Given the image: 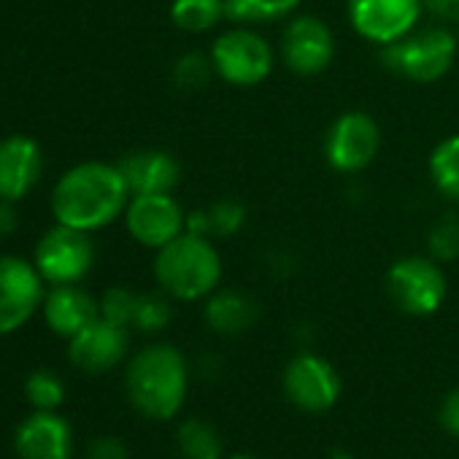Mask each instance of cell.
I'll list each match as a JSON object with an SVG mask.
<instances>
[{
  "instance_id": "cell-1",
  "label": "cell",
  "mask_w": 459,
  "mask_h": 459,
  "mask_svg": "<svg viewBox=\"0 0 459 459\" xmlns=\"http://www.w3.org/2000/svg\"><path fill=\"white\" fill-rule=\"evenodd\" d=\"M130 197L133 195L119 165L90 160L68 168L57 178L49 205L55 221L84 233H98L125 213Z\"/></svg>"
},
{
  "instance_id": "cell-2",
  "label": "cell",
  "mask_w": 459,
  "mask_h": 459,
  "mask_svg": "<svg viewBox=\"0 0 459 459\" xmlns=\"http://www.w3.org/2000/svg\"><path fill=\"white\" fill-rule=\"evenodd\" d=\"M125 386L138 413L154 421H168L186 400L189 365L176 346L152 343L130 359Z\"/></svg>"
},
{
  "instance_id": "cell-3",
  "label": "cell",
  "mask_w": 459,
  "mask_h": 459,
  "mask_svg": "<svg viewBox=\"0 0 459 459\" xmlns=\"http://www.w3.org/2000/svg\"><path fill=\"white\" fill-rule=\"evenodd\" d=\"M154 279L165 295L181 303H195L219 290L221 257L211 238L184 233L168 247L157 249Z\"/></svg>"
},
{
  "instance_id": "cell-4",
  "label": "cell",
  "mask_w": 459,
  "mask_h": 459,
  "mask_svg": "<svg viewBox=\"0 0 459 459\" xmlns=\"http://www.w3.org/2000/svg\"><path fill=\"white\" fill-rule=\"evenodd\" d=\"M459 41L448 28L411 30L400 41L381 47V65L416 84L440 82L456 63Z\"/></svg>"
},
{
  "instance_id": "cell-5",
  "label": "cell",
  "mask_w": 459,
  "mask_h": 459,
  "mask_svg": "<svg viewBox=\"0 0 459 459\" xmlns=\"http://www.w3.org/2000/svg\"><path fill=\"white\" fill-rule=\"evenodd\" d=\"M211 63L221 82L233 87H257L263 84L276 63L273 47L249 25L230 28L216 36L211 44Z\"/></svg>"
},
{
  "instance_id": "cell-6",
  "label": "cell",
  "mask_w": 459,
  "mask_h": 459,
  "mask_svg": "<svg viewBox=\"0 0 459 459\" xmlns=\"http://www.w3.org/2000/svg\"><path fill=\"white\" fill-rule=\"evenodd\" d=\"M392 306L408 316H432L448 292L446 273L432 257H403L384 279Z\"/></svg>"
},
{
  "instance_id": "cell-7",
  "label": "cell",
  "mask_w": 459,
  "mask_h": 459,
  "mask_svg": "<svg viewBox=\"0 0 459 459\" xmlns=\"http://www.w3.org/2000/svg\"><path fill=\"white\" fill-rule=\"evenodd\" d=\"M33 265L52 287L84 281L95 265L92 233L55 221V227L47 230L33 249Z\"/></svg>"
},
{
  "instance_id": "cell-8",
  "label": "cell",
  "mask_w": 459,
  "mask_h": 459,
  "mask_svg": "<svg viewBox=\"0 0 459 459\" xmlns=\"http://www.w3.org/2000/svg\"><path fill=\"white\" fill-rule=\"evenodd\" d=\"M44 287L33 260L0 255V335H12L33 319L44 306Z\"/></svg>"
},
{
  "instance_id": "cell-9",
  "label": "cell",
  "mask_w": 459,
  "mask_h": 459,
  "mask_svg": "<svg viewBox=\"0 0 459 459\" xmlns=\"http://www.w3.org/2000/svg\"><path fill=\"white\" fill-rule=\"evenodd\" d=\"M381 130L378 122L365 111L341 114L325 135V157L333 170L343 176L362 173L378 157Z\"/></svg>"
},
{
  "instance_id": "cell-10",
  "label": "cell",
  "mask_w": 459,
  "mask_h": 459,
  "mask_svg": "<svg viewBox=\"0 0 459 459\" xmlns=\"http://www.w3.org/2000/svg\"><path fill=\"white\" fill-rule=\"evenodd\" d=\"M281 386L290 403L306 413L330 411L341 400V392H343L338 370L314 351H300L287 362Z\"/></svg>"
},
{
  "instance_id": "cell-11",
  "label": "cell",
  "mask_w": 459,
  "mask_h": 459,
  "mask_svg": "<svg viewBox=\"0 0 459 459\" xmlns=\"http://www.w3.org/2000/svg\"><path fill=\"white\" fill-rule=\"evenodd\" d=\"M122 219H125L130 238L154 252L168 247L186 230V213L176 203L173 192L133 195Z\"/></svg>"
},
{
  "instance_id": "cell-12",
  "label": "cell",
  "mask_w": 459,
  "mask_h": 459,
  "mask_svg": "<svg viewBox=\"0 0 459 459\" xmlns=\"http://www.w3.org/2000/svg\"><path fill=\"white\" fill-rule=\"evenodd\" d=\"M421 0H346L351 28L370 44L386 47L400 41L421 17Z\"/></svg>"
},
{
  "instance_id": "cell-13",
  "label": "cell",
  "mask_w": 459,
  "mask_h": 459,
  "mask_svg": "<svg viewBox=\"0 0 459 459\" xmlns=\"http://www.w3.org/2000/svg\"><path fill=\"white\" fill-rule=\"evenodd\" d=\"M335 36L319 17H295L281 33V60L295 76H319L333 65Z\"/></svg>"
},
{
  "instance_id": "cell-14",
  "label": "cell",
  "mask_w": 459,
  "mask_h": 459,
  "mask_svg": "<svg viewBox=\"0 0 459 459\" xmlns=\"http://www.w3.org/2000/svg\"><path fill=\"white\" fill-rule=\"evenodd\" d=\"M127 327L111 325L98 316L82 333L68 338V359L84 373H108L127 354Z\"/></svg>"
},
{
  "instance_id": "cell-15",
  "label": "cell",
  "mask_w": 459,
  "mask_h": 459,
  "mask_svg": "<svg viewBox=\"0 0 459 459\" xmlns=\"http://www.w3.org/2000/svg\"><path fill=\"white\" fill-rule=\"evenodd\" d=\"M44 173V154L30 135H6L0 141V200L20 203L33 192Z\"/></svg>"
},
{
  "instance_id": "cell-16",
  "label": "cell",
  "mask_w": 459,
  "mask_h": 459,
  "mask_svg": "<svg viewBox=\"0 0 459 459\" xmlns=\"http://www.w3.org/2000/svg\"><path fill=\"white\" fill-rule=\"evenodd\" d=\"M20 459H74L71 424L57 411H33L14 432Z\"/></svg>"
},
{
  "instance_id": "cell-17",
  "label": "cell",
  "mask_w": 459,
  "mask_h": 459,
  "mask_svg": "<svg viewBox=\"0 0 459 459\" xmlns=\"http://www.w3.org/2000/svg\"><path fill=\"white\" fill-rule=\"evenodd\" d=\"M117 165L130 186V195L173 192L181 178L178 160L165 149H138L125 154Z\"/></svg>"
},
{
  "instance_id": "cell-18",
  "label": "cell",
  "mask_w": 459,
  "mask_h": 459,
  "mask_svg": "<svg viewBox=\"0 0 459 459\" xmlns=\"http://www.w3.org/2000/svg\"><path fill=\"white\" fill-rule=\"evenodd\" d=\"M44 319L55 335L74 338L100 316V303L79 284H57L44 298Z\"/></svg>"
},
{
  "instance_id": "cell-19",
  "label": "cell",
  "mask_w": 459,
  "mask_h": 459,
  "mask_svg": "<svg viewBox=\"0 0 459 459\" xmlns=\"http://www.w3.org/2000/svg\"><path fill=\"white\" fill-rule=\"evenodd\" d=\"M203 314L216 335H241L260 319V303L241 290H216L205 298Z\"/></svg>"
},
{
  "instance_id": "cell-20",
  "label": "cell",
  "mask_w": 459,
  "mask_h": 459,
  "mask_svg": "<svg viewBox=\"0 0 459 459\" xmlns=\"http://www.w3.org/2000/svg\"><path fill=\"white\" fill-rule=\"evenodd\" d=\"M244 224H247V208L233 197L216 200L208 208L186 213V233L205 236L211 241L213 238H233L236 233H241Z\"/></svg>"
},
{
  "instance_id": "cell-21",
  "label": "cell",
  "mask_w": 459,
  "mask_h": 459,
  "mask_svg": "<svg viewBox=\"0 0 459 459\" xmlns=\"http://www.w3.org/2000/svg\"><path fill=\"white\" fill-rule=\"evenodd\" d=\"M303 0H224L227 22L233 25H271L292 17Z\"/></svg>"
},
{
  "instance_id": "cell-22",
  "label": "cell",
  "mask_w": 459,
  "mask_h": 459,
  "mask_svg": "<svg viewBox=\"0 0 459 459\" xmlns=\"http://www.w3.org/2000/svg\"><path fill=\"white\" fill-rule=\"evenodd\" d=\"M176 446L181 459H221V435L205 419H186L176 429Z\"/></svg>"
},
{
  "instance_id": "cell-23",
  "label": "cell",
  "mask_w": 459,
  "mask_h": 459,
  "mask_svg": "<svg viewBox=\"0 0 459 459\" xmlns=\"http://www.w3.org/2000/svg\"><path fill=\"white\" fill-rule=\"evenodd\" d=\"M227 20L224 0H173L170 22L184 33H208Z\"/></svg>"
},
{
  "instance_id": "cell-24",
  "label": "cell",
  "mask_w": 459,
  "mask_h": 459,
  "mask_svg": "<svg viewBox=\"0 0 459 459\" xmlns=\"http://www.w3.org/2000/svg\"><path fill=\"white\" fill-rule=\"evenodd\" d=\"M429 178L446 200L459 203V135H448L432 149Z\"/></svg>"
},
{
  "instance_id": "cell-25",
  "label": "cell",
  "mask_w": 459,
  "mask_h": 459,
  "mask_svg": "<svg viewBox=\"0 0 459 459\" xmlns=\"http://www.w3.org/2000/svg\"><path fill=\"white\" fill-rule=\"evenodd\" d=\"M213 76H216V71H213L211 55H203V52H186L170 68V79L181 92H197V90L208 87V82Z\"/></svg>"
},
{
  "instance_id": "cell-26",
  "label": "cell",
  "mask_w": 459,
  "mask_h": 459,
  "mask_svg": "<svg viewBox=\"0 0 459 459\" xmlns=\"http://www.w3.org/2000/svg\"><path fill=\"white\" fill-rule=\"evenodd\" d=\"M427 252L437 263H454L459 257V216L443 213L427 233Z\"/></svg>"
},
{
  "instance_id": "cell-27",
  "label": "cell",
  "mask_w": 459,
  "mask_h": 459,
  "mask_svg": "<svg viewBox=\"0 0 459 459\" xmlns=\"http://www.w3.org/2000/svg\"><path fill=\"white\" fill-rule=\"evenodd\" d=\"M170 295L160 292H143L138 295V308H135V319L133 327H138L141 333H160L170 325L173 319V306H170Z\"/></svg>"
},
{
  "instance_id": "cell-28",
  "label": "cell",
  "mask_w": 459,
  "mask_h": 459,
  "mask_svg": "<svg viewBox=\"0 0 459 459\" xmlns=\"http://www.w3.org/2000/svg\"><path fill=\"white\" fill-rule=\"evenodd\" d=\"M25 394L36 411H57L65 400V386L57 373L33 370L25 381Z\"/></svg>"
},
{
  "instance_id": "cell-29",
  "label": "cell",
  "mask_w": 459,
  "mask_h": 459,
  "mask_svg": "<svg viewBox=\"0 0 459 459\" xmlns=\"http://www.w3.org/2000/svg\"><path fill=\"white\" fill-rule=\"evenodd\" d=\"M135 308H138V292L127 287H111L100 298V316L119 327H133Z\"/></svg>"
},
{
  "instance_id": "cell-30",
  "label": "cell",
  "mask_w": 459,
  "mask_h": 459,
  "mask_svg": "<svg viewBox=\"0 0 459 459\" xmlns=\"http://www.w3.org/2000/svg\"><path fill=\"white\" fill-rule=\"evenodd\" d=\"M87 459H127L125 440H119L114 435L95 437L87 448Z\"/></svg>"
},
{
  "instance_id": "cell-31",
  "label": "cell",
  "mask_w": 459,
  "mask_h": 459,
  "mask_svg": "<svg viewBox=\"0 0 459 459\" xmlns=\"http://www.w3.org/2000/svg\"><path fill=\"white\" fill-rule=\"evenodd\" d=\"M437 419H440V427H443L451 437H459V386L451 389V392L443 397Z\"/></svg>"
},
{
  "instance_id": "cell-32",
  "label": "cell",
  "mask_w": 459,
  "mask_h": 459,
  "mask_svg": "<svg viewBox=\"0 0 459 459\" xmlns=\"http://www.w3.org/2000/svg\"><path fill=\"white\" fill-rule=\"evenodd\" d=\"M424 12L446 25H459V0H421Z\"/></svg>"
},
{
  "instance_id": "cell-33",
  "label": "cell",
  "mask_w": 459,
  "mask_h": 459,
  "mask_svg": "<svg viewBox=\"0 0 459 459\" xmlns=\"http://www.w3.org/2000/svg\"><path fill=\"white\" fill-rule=\"evenodd\" d=\"M20 227V213H17V203L12 200H0V238H9L17 233Z\"/></svg>"
},
{
  "instance_id": "cell-34",
  "label": "cell",
  "mask_w": 459,
  "mask_h": 459,
  "mask_svg": "<svg viewBox=\"0 0 459 459\" xmlns=\"http://www.w3.org/2000/svg\"><path fill=\"white\" fill-rule=\"evenodd\" d=\"M230 459H257V456H252V454H233Z\"/></svg>"
},
{
  "instance_id": "cell-35",
  "label": "cell",
  "mask_w": 459,
  "mask_h": 459,
  "mask_svg": "<svg viewBox=\"0 0 459 459\" xmlns=\"http://www.w3.org/2000/svg\"><path fill=\"white\" fill-rule=\"evenodd\" d=\"M330 459H357V456H351V454H333Z\"/></svg>"
}]
</instances>
